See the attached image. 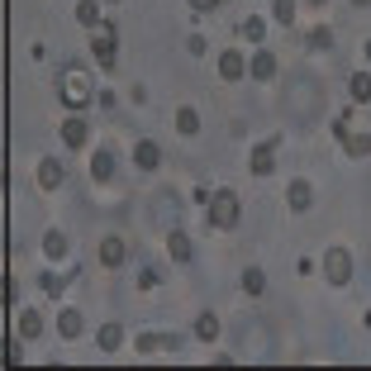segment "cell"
Masks as SVG:
<instances>
[{
    "label": "cell",
    "mask_w": 371,
    "mask_h": 371,
    "mask_svg": "<svg viewBox=\"0 0 371 371\" xmlns=\"http://www.w3.org/2000/svg\"><path fill=\"white\" fill-rule=\"evenodd\" d=\"M57 96H62V105H72V109H81V105H91V96H96V86H91V72L86 67H62L57 72Z\"/></svg>",
    "instance_id": "cell-1"
},
{
    "label": "cell",
    "mask_w": 371,
    "mask_h": 371,
    "mask_svg": "<svg viewBox=\"0 0 371 371\" xmlns=\"http://www.w3.org/2000/svg\"><path fill=\"white\" fill-rule=\"evenodd\" d=\"M234 224H238V195L219 190L210 200V229H234Z\"/></svg>",
    "instance_id": "cell-2"
},
{
    "label": "cell",
    "mask_w": 371,
    "mask_h": 371,
    "mask_svg": "<svg viewBox=\"0 0 371 371\" xmlns=\"http://www.w3.org/2000/svg\"><path fill=\"white\" fill-rule=\"evenodd\" d=\"M114 38H119V33H114L109 20H100V24L91 29V53H96L100 67H114Z\"/></svg>",
    "instance_id": "cell-3"
},
{
    "label": "cell",
    "mask_w": 371,
    "mask_h": 371,
    "mask_svg": "<svg viewBox=\"0 0 371 371\" xmlns=\"http://www.w3.org/2000/svg\"><path fill=\"white\" fill-rule=\"evenodd\" d=\"M324 276H328L333 286H347V276H352V257H347V248H328V252H324Z\"/></svg>",
    "instance_id": "cell-4"
},
{
    "label": "cell",
    "mask_w": 371,
    "mask_h": 371,
    "mask_svg": "<svg viewBox=\"0 0 371 371\" xmlns=\"http://www.w3.org/2000/svg\"><path fill=\"white\" fill-rule=\"evenodd\" d=\"M62 143H67V148H86V143H91L86 119H62Z\"/></svg>",
    "instance_id": "cell-5"
},
{
    "label": "cell",
    "mask_w": 371,
    "mask_h": 371,
    "mask_svg": "<svg viewBox=\"0 0 371 371\" xmlns=\"http://www.w3.org/2000/svg\"><path fill=\"white\" fill-rule=\"evenodd\" d=\"M243 72H248V62H243V53H238V48L219 53V77H224V81H238Z\"/></svg>",
    "instance_id": "cell-6"
},
{
    "label": "cell",
    "mask_w": 371,
    "mask_h": 371,
    "mask_svg": "<svg viewBox=\"0 0 371 371\" xmlns=\"http://www.w3.org/2000/svg\"><path fill=\"white\" fill-rule=\"evenodd\" d=\"M248 167H252L257 176H266V172L276 167V143H257V148H252V158H248Z\"/></svg>",
    "instance_id": "cell-7"
},
{
    "label": "cell",
    "mask_w": 371,
    "mask_h": 371,
    "mask_svg": "<svg viewBox=\"0 0 371 371\" xmlns=\"http://www.w3.org/2000/svg\"><path fill=\"white\" fill-rule=\"evenodd\" d=\"M38 186H43V190H57V186H62V162L57 158L38 162Z\"/></svg>",
    "instance_id": "cell-8"
},
{
    "label": "cell",
    "mask_w": 371,
    "mask_h": 371,
    "mask_svg": "<svg viewBox=\"0 0 371 371\" xmlns=\"http://www.w3.org/2000/svg\"><path fill=\"white\" fill-rule=\"evenodd\" d=\"M133 162H138L143 172H153V167L162 162V148H158V143H148V138H143V143H133Z\"/></svg>",
    "instance_id": "cell-9"
},
{
    "label": "cell",
    "mask_w": 371,
    "mask_h": 371,
    "mask_svg": "<svg viewBox=\"0 0 371 371\" xmlns=\"http://www.w3.org/2000/svg\"><path fill=\"white\" fill-rule=\"evenodd\" d=\"M181 338H162V333H143L138 338V352H176Z\"/></svg>",
    "instance_id": "cell-10"
},
{
    "label": "cell",
    "mask_w": 371,
    "mask_h": 371,
    "mask_svg": "<svg viewBox=\"0 0 371 371\" xmlns=\"http://www.w3.org/2000/svg\"><path fill=\"white\" fill-rule=\"evenodd\" d=\"M248 72H252L257 81H271V77H276V57H271V53H252Z\"/></svg>",
    "instance_id": "cell-11"
},
{
    "label": "cell",
    "mask_w": 371,
    "mask_h": 371,
    "mask_svg": "<svg viewBox=\"0 0 371 371\" xmlns=\"http://www.w3.org/2000/svg\"><path fill=\"white\" fill-rule=\"evenodd\" d=\"M124 257H129L124 238H105V243H100V262H105V266H119Z\"/></svg>",
    "instance_id": "cell-12"
},
{
    "label": "cell",
    "mask_w": 371,
    "mask_h": 371,
    "mask_svg": "<svg viewBox=\"0 0 371 371\" xmlns=\"http://www.w3.org/2000/svg\"><path fill=\"white\" fill-rule=\"evenodd\" d=\"M286 200H291V210H310V200H315V190H310V181H291V190H286Z\"/></svg>",
    "instance_id": "cell-13"
},
{
    "label": "cell",
    "mask_w": 371,
    "mask_h": 371,
    "mask_svg": "<svg viewBox=\"0 0 371 371\" xmlns=\"http://www.w3.org/2000/svg\"><path fill=\"white\" fill-rule=\"evenodd\" d=\"M57 333H62V338H77L81 333V310H57Z\"/></svg>",
    "instance_id": "cell-14"
},
{
    "label": "cell",
    "mask_w": 371,
    "mask_h": 371,
    "mask_svg": "<svg viewBox=\"0 0 371 371\" xmlns=\"http://www.w3.org/2000/svg\"><path fill=\"white\" fill-rule=\"evenodd\" d=\"M96 343H100V352H114V347L124 343V328H119V324H100V333H96Z\"/></svg>",
    "instance_id": "cell-15"
},
{
    "label": "cell",
    "mask_w": 371,
    "mask_h": 371,
    "mask_svg": "<svg viewBox=\"0 0 371 371\" xmlns=\"http://www.w3.org/2000/svg\"><path fill=\"white\" fill-rule=\"evenodd\" d=\"M77 20L86 29H96L100 24V0H77Z\"/></svg>",
    "instance_id": "cell-16"
},
{
    "label": "cell",
    "mask_w": 371,
    "mask_h": 371,
    "mask_svg": "<svg viewBox=\"0 0 371 371\" xmlns=\"http://www.w3.org/2000/svg\"><path fill=\"white\" fill-rule=\"evenodd\" d=\"M343 143L352 158H371V133H343Z\"/></svg>",
    "instance_id": "cell-17"
},
{
    "label": "cell",
    "mask_w": 371,
    "mask_h": 371,
    "mask_svg": "<svg viewBox=\"0 0 371 371\" xmlns=\"http://www.w3.org/2000/svg\"><path fill=\"white\" fill-rule=\"evenodd\" d=\"M91 176H96V181H109V176H114V158H109V153H96V158H91Z\"/></svg>",
    "instance_id": "cell-18"
},
{
    "label": "cell",
    "mask_w": 371,
    "mask_h": 371,
    "mask_svg": "<svg viewBox=\"0 0 371 371\" xmlns=\"http://www.w3.org/2000/svg\"><path fill=\"white\" fill-rule=\"evenodd\" d=\"M195 338L214 343V338H219V319H214V315H200V319H195Z\"/></svg>",
    "instance_id": "cell-19"
},
{
    "label": "cell",
    "mask_w": 371,
    "mask_h": 371,
    "mask_svg": "<svg viewBox=\"0 0 371 371\" xmlns=\"http://www.w3.org/2000/svg\"><path fill=\"white\" fill-rule=\"evenodd\" d=\"M38 333H43V319L33 315V310H24L20 315V338H38Z\"/></svg>",
    "instance_id": "cell-20"
},
{
    "label": "cell",
    "mask_w": 371,
    "mask_h": 371,
    "mask_svg": "<svg viewBox=\"0 0 371 371\" xmlns=\"http://www.w3.org/2000/svg\"><path fill=\"white\" fill-rule=\"evenodd\" d=\"M167 252H172L176 262H190V238H186V234H172V238H167Z\"/></svg>",
    "instance_id": "cell-21"
},
{
    "label": "cell",
    "mask_w": 371,
    "mask_h": 371,
    "mask_svg": "<svg viewBox=\"0 0 371 371\" xmlns=\"http://www.w3.org/2000/svg\"><path fill=\"white\" fill-rule=\"evenodd\" d=\"M43 252H48V257H67V238H62V234H43Z\"/></svg>",
    "instance_id": "cell-22"
},
{
    "label": "cell",
    "mask_w": 371,
    "mask_h": 371,
    "mask_svg": "<svg viewBox=\"0 0 371 371\" xmlns=\"http://www.w3.org/2000/svg\"><path fill=\"white\" fill-rule=\"evenodd\" d=\"M176 129H181V133H195V129H200V114H195L190 105L176 109Z\"/></svg>",
    "instance_id": "cell-23"
},
{
    "label": "cell",
    "mask_w": 371,
    "mask_h": 371,
    "mask_svg": "<svg viewBox=\"0 0 371 371\" xmlns=\"http://www.w3.org/2000/svg\"><path fill=\"white\" fill-rule=\"evenodd\" d=\"M262 286H266V276L257 271V266H252V271H243V291H248V295H262Z\"/></svg>",
    "instance_id": "cell-24"
},
{
    "label": "cell",
    "mask_w": 371,
    "mask_h": 371,
    "mask_svg": "<svg viewBox=\"0 0 371 371\" xmlns=\"http://www.w3.org/2000/svg\"><path fill=\"white\" fill-rule=\"evenodd\" d=\"M271 5H276V10H271L276 24H295V5H291V0H271Z\"/></svg>",
    "instance_id": "cell-25"
},
{
    "label": "cell",
    "mask_w": 371,
    "mask_h": 371,
    "mask_svg": "<svg viewBox=\"0 0 371 371\" xmlns=\"http://www.w3.org/2000/svg\"><path fill=\"white\" fill-rule=\"evenodd\" d=\"M352 100H371V77H367V72L352 77Z\"/></svg>",
    "instance_id": "cell-26"
},
{
    "label": "cell",
    "mask_w": 371,
    "mask_h": 371,
    "mask_svg": "<svg viewBox=\"0 0 371 371\" xmlns=\"http://www.w3.org/2000/svg\"><path fill=\"white\" fill-rule=\"evenodd\" d=\"M243 33H248V38L257 43V38H262V33H266V24H262V20H243Z\"/></svg>",
    "instance_id": "cell-27"
},
{
    "label": "cell",
    "mask_w": 371,
    "mask_h": 371,
    "mask_svg": "<svg viewBox=\"0 0 371 371\" xmlns=\"http://www.w3.org/2000/svg\"><path fill=\"white\" fill-rule=\"evenodd\" d=\"M38 286H43V291H48V295H57V291H62V281H57L53 271H43V276H38Z\"/></svg>",
    "instance_id": "cell-28"
},
{
    "label": "cell",
    "mask_w": 371,
    "mask_h": 371,
    "mask_svg": "<svg viewBox=\"0 0 371 371\" xmlns=\"http://www.w3.org/2000/svg\"><path fill=\"white\" fill-rule=\"evenodd\" d=\"M15 300H20V286H15V276H5V305L15 310Z\"/></svg>",
    "instance_id": "cell-29"
},
{
    "label": "cell",
    "mask_w": 371,
    "mask_h": 371,
    "mask_svg": "<svg viewBox=\"0 0 371 371\" xmlns=\"http://www.w3.org/2000/svg\"><path fill=\"white\" fill-rule=\"evenodd\" d=\"M328 43H333L328 29H315V33H310V48H328Z\"/></svg>",
    "instance_id": "cell-30"
},
{
    "label": "cell",
    "mask_w": 371,
    "mask_h": 371,
    "mask_svg": "<svg viewBox=\"0 0 371 371\" xmlns=\"http://www.w3.org/2000/svg\"><path fill=\"white\" fill-rule=\"evenodd\" d=\"M214 5H219V0H190V10H200V15H210Z\"/></svg>",
    "instance_id": "cell-31"
},
{
    "label": "cell",
    "mask_w": 371,
    "mask_h": 371,
    "mask_svg": "<svg viewBox=\"0 0 371 371\" xmlns=\"http://www.w3.org/2000/svg\"><path fill=\"white\" fill-rule=\"evenodd\" d=\"M352 5H371V0H352Z\"/></svg>",
    "instance_id": "cell-32"
},
{
    "label": "cell",
    "mask_w": 371,
    "mask_h": 371,
    "mask_svg": "<svg viewBox=\"0 0 371 371\" xmlns=\"http://www.w3.org/2000/svg\"><path fill=\"white\" fill-rule=\"evenodd\" d=\"M310 5H328V0H310Z\"/></svg>",
    "instance_id": "cell-33"
}]
</instances>
